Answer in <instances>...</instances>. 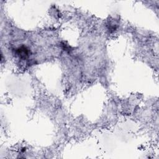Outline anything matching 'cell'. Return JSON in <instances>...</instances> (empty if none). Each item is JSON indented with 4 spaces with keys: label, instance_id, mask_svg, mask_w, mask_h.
I'll return each mask as SVG.
<instances>
[{
    "label": "cell",
    "instance_id": "6da1fadb",
    "mask_svg": "<svg viewBox=\"0 0 159 159\" xmlns=\"http://www.w3.org/2000/svg\"><path fill=\"white\" fill-rule=\"evenodd\" d=\"M29 50L26 47H21L17 49V53L19 57L22 59H26L29 56Z\"/></svg>",
    "mask_w": 159,
    "mask_h": 159
}]
</instances>
